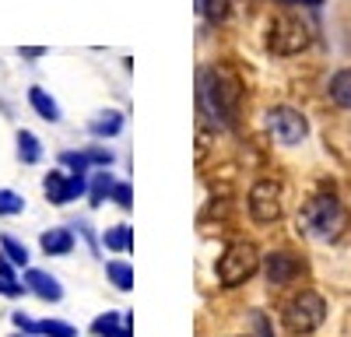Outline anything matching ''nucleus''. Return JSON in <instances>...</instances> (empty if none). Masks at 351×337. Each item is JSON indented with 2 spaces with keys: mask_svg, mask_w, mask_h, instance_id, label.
<instances>
[{
  "mask_svg": "<svg viewBox=\"0 0 351 337\" xmlns=\"http://www.w3.org/2000/svg\"><path fill=\"white\" fill-rule=\"evenodd\" d=\"M200 92H204V102L215 109V116L225 120L228 127L236 123V109H239V81L228 67H211L204 71L200 77Z\"/></svg>",
  "mask_w": 351,
  "mask_h": 337,
  "instance_id": "nucleus-1",
  "label": "nucleus"
},
{
  "mask_svg": "<svg viewBox=\"0 0 351 337\" xmlns=\"http://www.w3.org/2000/svg\"><path fill=\"white\" fill-rule=\"evenodd\" d=\"M299 225L309 236H316V239H337L344 232V225H348V214H344L337 197L319 193V197H313V201L302 208Z\"/></svg>",
  "mask_w": 351,
  "mask_h": 337,
  "instance_id": "nucleus-2",
  "label": "nucleus"
},
{
  "mask_svg": "<svg viewBox=\"0 0 351 337\" xmlns=\"http://www.w3.org/2000/svg\"><path fill=\"white\" fill-rule=\"evenodd\" d=\"M256 267H260L256 246L253 242H232L218 260V281L225 288H239L256 274Z\"/></svg>",
  "mask_w": 351,
  "mask_h": 337,
  "instance_id": "nucleus-3",
  "label": "nucleus"
},
{
  "mask_svg": "<svg viewBox=\"0 0 351 337\" xmlns=\"http://www.w3.org/2000/svg\"><path fill=\"white\" fill-rule=\"evenodd\" d=\"M324 316H327V302L316 292H299L285 305V327L291 334H313L319 323H324Z\"/></svg>",
  "mask_w": 351,
  "mask_h": 337,
  "instance_id": "nucleus-4",
  "label": "nucleus"
},
{
  "mask_svg": "<svg viewBox=\"0 0 351 337\" xmlns=\"http://www.w3.org/2000/svg\"><path fill=\"white\" fill-rule=\"evenodd\" d=\"M306 46H309V28L291 14H278L271 25V49L281 56H295Z\"/></svg>",
  "mask_w": 351,
  "mask_h": 337,
  "instance_id": "nucleus-5",
  "label": "nucleus"
},
{
  "mask_svg": "<svg viewBox=\"0 0 351 337\" xmlns=\"http://www.w3.org/2000/svg\"><path fill=\"white\" fill-rule=\"evenodd\" d=\"M250 214L260 225H271L281 218V186L274 179H260L250 190Z\"/></svg>",
  "mask_w": 351,
  "mask_h": 337,
  "instance_id": "nucleus-6",
  "label": "nucleus"
},
{
  "mask_svg": "<svg viewBox=\"0 0 351 337\" xmlns=\"http://www.w3.org/2000/svg\"><path fill=\"white\" fill-rule=\"evenodd\" d=\"M267 127H271V134H274L278 145H299V140L309 134L302 112L288 109V105H278V109L267 112Z\"/></svg>",
  "mask_w": 351,
  "mask_h": 337,
  "instance_id": "nucleus-7",
  "label": "nucleus"
},
{
  "mask_svg": "<svg viewBox=\"0 0 351 337\" xmlns=\"http://www.w3.org/2000/svg\"><path fill=\"white\" fill-rule=\"evenodd\" d=\"M43 190L49 197V204H71L74 197L84 193V176L74 173V176H64V173H49L43 179Z\"/></svg>",
  "mask_w": 351,
  "mask_h": 337,
  "instance_id": "nucleus-8",
  "label": "nucleus"
},
{
  "mask_svg": "<svg viewBox=\"0 0 351 337\" xmlns=\"http://www.w3.org/2000/svg\"><path fill=\"white\" fill-rule=\"evenodd\" d=\"M263 271H267V281H271V285H288V281L299 277V260L291 257V253L278 249V253H271V257L263 260Z\"/></svg>",
  "mask_w": 351,
  "mask_h": 337,
  "instance_id": "nucleus-9",
  "label": "nucleus"
},
{
  "mask_svg": "<svg viewBox=\"0 0 351 337\" xmlns=\"http://www.w3.org/2000/svg\"><path fill=\"white\" fill-rule=\"evenodd\" d=\"M25 288L32 292V295H39L43 302H60V299H64L60 281H56L53 274H46V271H36V267L25 274Z\"/></svg>",
  "mask_w": 351,
  "mask_h": 337,
  "instance_id": "nucleus-10",
  "label": "nucleus"
},
{
  "mask_svg": "<svg viewBox=\"0 0 351 337\" xmlns=\"http://www.w3.org/2000/svg\"><path fill=\"white\" fill-rule=\"evenodd\" d=\"M39 242H43V253H49V257H64V253L74 249V236L67 229H49V232H43Z\"/></svg>",
  "mask_w": 351,
  "mask_h": 337,
  "instance_id": "nucleus-11",
  "label": "nucleus"
},
{
  "mask_svg": "<svg viewBox=\"0 0 351 337\" xmlns=\"http://www.w3.org/2000/svg\"><path fill=\"white\" fill-rule=\"evenodd\" d=\"M330 99H334V105L351 109V67H344L330 77Z\"/></svg>",
  "mask_w": 351,
  "mask_h": 337,
  "instance_id": "nucleus-12",
  "label": "nucleus"
},
{
  "mask_svg": "<svg viewBox=\"0 0 351 337\" xmlns=\"http://www.w3.org/2000/svg\"><path fill=\"white\" fill-rule=\"evenodd\" d=\"M123 130V116L116 109H106V112H99V116L92 120V134L95 137H116Z\"/></svg>",
  "mask_w": 351,
  "mask_h": 337,
  "instance_id": "nucleus-13",
  "label": "nucleus"
},
{
  "mask_svg": "<svg viewBox=\"0 0 351 337\" xmlns=\"http://www.w3.org/2000/svg\"><path fill=\"white\" fill-rule=\"evenodd\" d=\"M28 102H32V109L39 112V116L43 120H49V123H56V120H60V105H56L43 88H32V92H28Z\"/></svg>",
  "mask_w": 351,
  "mask_h": 337,
  "instance_id": "nucleus-14",
  "label": "nucleus"
},
{
  "mask_svg": "<svg viewBox=\"0 0 351 337\" xmlns=\"http://www.w3.org/2000/svg\"><path fill=\"white\" fill-rule=\"evenodd\" d=\"M18 158H21L25 165H36V162L43 158V148H39V137H36V134H28V130L18 134Z\"/></svg>",
  "mask_w": 351,
  "mask_h": 337,
  "instance_id": "nucleus-15",
  "label": "nucleus"
},
{
  "mask_svg": "<svg viewBox=\"0 0 351 337\" xmlns=\"http://www.w3.org/2000/svg\"><path fill=\"white\" fill-rule=\"evenodd\" d=\"M106 274H109V281H112L120 292H130V288H134V267H130V264L112 260V264H106Z\"/></svg>",
  "mask_w": 351,
  "mask_h": 337,
  "instance_id": "nucleus-16",
  "label": "nucleus"
},
{
  "mask_svg": "<svg viewBox=\"0 0 351 337\" xmlns=\"http://www.w3.org/2000/svg\"><path fill=\"white\" fill-rule=\"evenodd\" d=\"M102 242H106V249H112V253H123V249H130L134 236H130L127 225H116V229H109V232L102 236Z\"/></svg>",
  "mask_w": 351,
  "mask_h": 337,
  "instance_id": "nucleus-17",
  "label": "nucleus"
},
{
  "mask_svg": "<svg viewBox=\"0 0 351 337\" xmlns=\"http://www.w3.org/2000/svg\"><path fill=\"white\" fill-rule=\"evenodd\" d=\"M112 186H116V179H112L109 173L92 176V190H88V201H92V204H102L106 197H112Z\"/></svg>",
  "mask_w": 351,
  "mask_h": 337,
  "instance_id": "nucleus-18",
  "label": "nucleus"
},
{
  "mask_svg": "<svg viewBox=\"0 0 351 337\" xmlns=\"http://www.w3.org/2000/svg\"><path fill=\"white\" fill-rule=\"evenodd\" d=\"M0 249L8 253V260H11L14 267H25V264H28V249H25V242H18L14 236H4V239H0Z\"/></svg>",
  "mask_w": 351,
  "mask_h": 337,
  "instance_id": "nucleus-19",
  "label": "nucleus"
},
{
  "mask_svg": "<svg viewBox=\"0 0 351 337\" xmlns=\"http://www.w3.org/2000/svg\"><path fill=\"white\" fill-rule=\"evenodd\" d=\"M36 334H46V337H77V330L71 323H60V320H39Z\"/></svg>",
  "mask_w": 351,
  "mask_h": 337,
  "instance_id": "nucleus-20",
  "label": "nucleus"
},
{
  "mask_svg": "<svg viewBox=\"0 0 351 337\" xmlns=\"http://www.w3.org/2000/svg\"><path fill=\"white\" fill-rule=\"evenodd\" d=\"M116 330H120V313H102L92 323V334H99V337H112Z\"/></svg>",
  "mask_w": 351,
  "mask_h": 337,
  "instance_id": "nucleus-21",
  "label": "nucleus"
},
{
  "mask_svg": "<svg viewBox=\"0 0 351 337\" xmlns=\"http://www.w3.org/2000/svg\"><path fill=\"white\" fill-rule=\"evenodd\" d=\"M25 211V197H18V193H11V190H0V214H21Z\"/></svg>",
  "mask_w": 351,
  "mask_h": 337,
  "instance_id": "nucleus-22",
  "label": "nucleus"
},
{
  "mask_svg": "<svg viewBox=\"0 0 351 337\" xmlns=\"http://www.w3.org/2000/svg\"><path fill=\"white\" fill-rule=\"evenodd\" d=\"M112 201L127 211V208L134 204V193H130V186H127V183H116V186H112Z\"/></svg>",
  "mask_w": 351,
  "mask_h": 337,
  "instance_id": "nucleus-23",
  "label": "nucleus"
},
{
  "mask_svg": "<svg viewBox=\"0 0 351 337\" xmlns=\"http://www.w3.org/2000/svg\"><path fill=\"white\" fill-rule=\"evenodd\" d=\"M64 165H71L74 173H81V176H88V155H74V151H67V155H64Z\"/></svg>",
  "mask_w": 351,
  "mask_h": 337,
  "instance_id": "nucleus-24",
  "label": "nucleus"
},
{
  "mask_svg": "<svg viewBox=\"0 0 351 337\" xmlns=\"http://www.w3.org/2000/svg\"><path fill=\"white\" fill-rule=\"evenodd\" d=\"M253 327H256V337H274V330H271V320L263 316V313H253Z\"/></svg>",
  "mask_w": 351,
  "mask_h": 337,
  "instance_id": "nucleus-25",
  "label": "nucleus"
},
{
  "mask_svg": "<svg viewBox=\"0 0 351 337\" xmlns=\"http://www.w3.org/2000/svg\"><path fill=\"white\" fill-rule=\"evenodd\" d=\"M11 320H14V327H18L21 334H28V337H32V334H36V323H39V320H28L25 313H14Z\"/></svg>",
  "mask_w": 351,
  "mask_h": 337,
  "instance_id": "nucleus-26",
  "label": "nucleus"
},
{
  "mask_svg": "<svg viewBox=\"0 0 351 337\" xmlns=\"http://www.w3.org/2000/svg\"><path fill=\"white\" fill-rule=\"evenodd\" d=\"M21 292H28V288H21L18 281H8V277H0V295H11V299H18Z\"/></svg>",
  "mask_w": 351,
  "mask_h": 337,
  "instance_id": "nucleus-27",
  "label": "nucleus"
},
{
  "mask_svg": "<svg viewBox=\"0 0 351 337\" xmlns=\"http://www.w3.org/2000/svg\"><path fill=\"white\" fill-rule=\"evenodd\" d=\"M88 162H95V165H109V162H112V155H109V151H102V148H95V151H88Z\"/></svg>",
  "mask_w": 351,
  "mask_h": 337,
  "instance_id": "nucleus-28",
  "label": "nucleus"
},
{
  "mask_svg": "<svg viewBox=\"0 0 351 337\" xmlns=\"http://www.w3.org/2000/svg\"><path fill=\"white\" fill-rule=\"evenodd\" d=\"M0 277L14 281V271H11V260H8V253H0Z\"/></svg>",
  "mask_w": 351,
  "mask_h": 337,
  "instance_id": "nucleus-29",
  "label": "nucleus"
},
{
  "mask_svg": "<svg viewBox=\"0 0 351 337\" xmlns=\"http://www.w3.org/2000/svg\"><path fill=\"white\" fill-rule=\"evenodd\" d=\"M14 337H28V334H14Z\"/></svg>",
  "mask_w": 351,
  "mask_h": 337,
  "instance_id": "nucleus-30",
  "label": "nucleus"
}]
</instances>
